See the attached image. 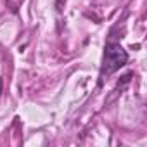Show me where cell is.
Instances as JSON below:
<instances>
[{
  "instance_id": "obj_1",
  "label": "cell",
  "mask_w": 147,
  "mask_h": 147,
  "mask_svg": "<svg viewBox=\"0 0 147 147\" xmlns=\"http://www.w3.org/2000/svg\"><path fill=\"white\" fill-rule=\"evenodd\" d=\"M128 62V52L119 45V43H107L104 47V57H102V66H100V82L104 76H109L116 73L119 67H123Z\"/></svg>"
},
{
  "instance_id": "obj_2",
  "label": "cell",
  "mask_w": 147,
  "mask_h": 147,
  "mask_svg": "<svg viewBox=\"0 0 147 147\" xmlns=\"http://www.w3.org/2000/svg\"><path fill=\"white\" fill-rule=\"evenodd\" d=\"M2 90H4V82H2V78H0V95H2Z\"/></svg>"
}]
</instances>
